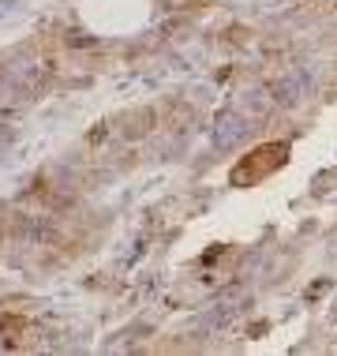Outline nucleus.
Instances as JSON below:
<instances>
[{
  "instance_id": "nucleus-1",
  "label": "nucleus",
  "mask_w": 337,
  "mask_h": 356,
  "mask_svg": "<svg viewBox=\"0 0 337 356\" xmlns=\"http://www.w3.org/2000/svg\"><path fill=\"white\" fill-rule=\"evenodd\" d=\"M285 158H288V147L285 143H263V147H255V150H247L244 158L233 165V184L236 188H252L258 184V180H266L270 172H277L285 165Z\"/></svg>"
}]
</instances>
